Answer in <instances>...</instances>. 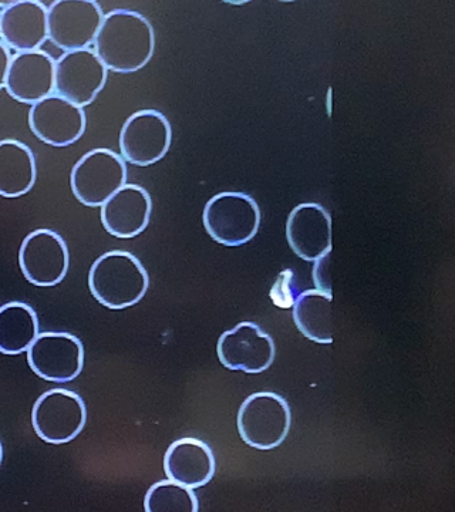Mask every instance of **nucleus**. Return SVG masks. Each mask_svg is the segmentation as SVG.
<instances>
[{
	"label": "nucleus",
	"instance_id": "obj_16",
	"mask_svg": "<svg viewBox=\"0 0 455 512\" xmlns=\"http://www.w3.org/2000/svg\"><path fill=\"white\" fill-rule=\"evenodd\" d=\"M100 208L104 229L113 237L130 239L146 231L153 212V200L141 185L126 184Z\"/></svg>",
	"mask_w": 455,
	"mask_h": 512
},
{
	"label": "nucleus",
	"instance_id": "obj_23",
	"mask_svg": "<svg viewBox=\"0 0 455 512\" xmlns=\"http://www.w3.org/2000/svg\"><path fill=\"white\" fill-rule=\"evenodd\" d=\"M269 296H271L273 305L278 308H292L298 298V286L295 284V272L292 269H285L278 275Z\"/></svg>",
	"mask_w": 455,
	"mask_h": 512
},
{
	"label": "nucleus",
	"instance_id": "obj_6",
	"mask_svg": "<svg viewBox=\"0 0 455 512\" xmlns=\"http://www.w3.org/2000/svg\"><path fill=\"white\" fill-rule=\"evenodd\" d=\"M86 423V403L72 390H49L33 406V430L46 443H70L82 433Z\"/></svg>",
	"mask_w": 455,
	"mask_h": 512
},
{
	"label": "nucleus",
	"instance_id": "obj_21",
	"mask_svg": "<svg viewBox=\"0 0 455 512\" xmlns=\"http://www.w3.org/2000/svg\"><path fill=\"white\" fill-rule=\"evenodd\" d=\"M39 319L23 302H9L0 308V353L8 356L28 352L39 335Z\"/></svg>",
	"mask_w": 455,
	"mask_h": 512
},
{
	"label": "nucleus",
	"instance_id": "obj_26",
	"mask_svg": "<svg viewBox=\"0 0 455 512\" xmlns=\"http://www.w3.org/2000/svg\"><path fill=\"white\" fill-rule=\"evenodd\" d=\"M2 461H3V447H2V443H0V464H2Z\"/></svg>",
	"mask_w": 455,
	"mask_h": 512
},
{
	"label": "nucleus",
	"instance_id": "obj_8",
	"mask_svg": "<svg viewBox=\"0 0 455 512\" xmlns=\"http://www.w3.org/2000/svg\"><path fill=\"white\" fill-rule=\"evenodd\" d=\"M103 19V10L93 0H57L47 9V35L64 52L89 49Z\"/></svg>",
	"mask_w": 455,
	"mask_h": 512
},
{
	"label": "nucleus",
	"instance_id": "obj_9",
	"mask_svg": "<svg viewBox=\"0 0 455 512\" xmlns=\"http://www.w3.org/2000/svg\"><path fill=\"white\" fill-rule=\"evenodd\" d=\"M19 266L26 281L39 288L59 285L70 266L69 248L52 229H36L23 239Z\"/></svg>",
	"mask_w": 455,
	"mask_h": 512
},
{
	"label": "nucleus",
	"instance_id": "obj_15",
	"mask_svg": "<svg viewBox=\"0 0 455 512\" xmlns=\"http://www.w3.org/2000/svg\"><path fill=\"white\" fill-rule=\"evenodd\" d=\"M56 60L42 50L18 53L10 60L5 89L13 100L39 103L55 92Z\"/></svg>",
	"mask_w": 455,
	"mask_h": 512
},
{
	"label": "nucleus",
	"instance_id": "obj_20",
	"mask_svg": "<svg viewBox=\"0 0 455 512\" xmlns=\"http://www.w3.org/2000/svg\"><path fill=\"white\" fill-rule=\"evenodd\" d=\"M333 296L310 289L293 303V322L305 338L320 345L333 343Z\"/></svg>",
	"mask_w": 455,
	"mask_h": 512
},
{
	"label": "nucleus",
	"instance_id": "obj_19",
	"mask_svg": "<svg viewBox=\"0 0 455 512\" xmlns=\"http://www.w3.org/2000/svg\"><path fill=\"white\" fill-rule=\"evenodd\" d=\"M36 178L33 151L22 141H0V197H23L35 187Z\"/></svg>",
	"mask_w": 455,
	"mask_h": 512
},
{
	"label": "nucleus",
	"instance_id": "obj_13",
	"mask_svg": "<svg viewBox=\"0 0 455 512\" xmlns=\"http://www.w3.org/2000/svg\"><path fill=\"white\" fill-rule=\"evenodd\" d=\"M86 124L84 109L57 94L30 107V130L47 146H72L83 137Z\"/></svg>",
	"mask_w": 455,
	"mask_h": 512
},
{
	"label": "nucleus",
	"instance_id": "obj_10",
	"mask_svg": "<svg viewBox=\"0 0 455 512\" xmlns=\"http://www.w3.org/2000/svg\"><path fill=\"white\" fill-rule=\"evenodd\" d=\"M219 362L234 372L264 373L275 362V340L254 322H241L219 336Z\"/></svg>",
	"mask_w": 455,
	"mask_h": 512
},
{
	"label": "nucleus",
	"instance_id": "obj_11",
	"mask_svg": "<svg viewBox=\"0 0 455 512\" xmlns=\"http://www.w3.org/2000/svg\"><path fill=\"white\" fill-rule=\"evenodd\" d=\"M26 353L30 369L46 382H73L84 367L82 340L72 333H39Z\"/></svg>",
	"mask_w": 455,
	"mask_h": 512
},
{
	"label": "nucleus",
	"instance_id": "obj_17",
	"mask_svg": "<svg viewBox=\"0 0 455 512\" xmlns=\"http://www.w3.org/2000/svg\"><path fill=\"white\" fill-rule=\"evenodd\" d=\"M3 45L18 53L35 52L49 39L47 8L36 0L10 3L0 12Z\"/></svg>",
	"mask_w": 455,
	"mask_h": 512
},
{
	"label": "nucleus",
	"instance_id": "obj_1",
	"mask_svg": "<svg viewBox=\"0 0 455 512\" xmlns=\"http://www.w3.org/2000/svg\"><path fill=\"white\" fill-rule=\"evenodd\" d=\"M155 33L146 16L128 9H116L104 16L94 40V53L107 70L136 73L153 59Z\"/></svg>",
	"mask_w": 455,
	"mask_h": 512
},
{
	"label": "nucleus",
	"instance_id": "obj_12",
	"mask_svg": "<svg viewBox=\"0 0 455 512\" xmlns=\"http://www.w3.org/2000/svg\"><path fill=\"white\" fill-rule=\"evenodd\" d=\"M107 82V69L90 49L64 52L56 60L55 92L57 96L86 107L96 100Z\"/></svg>",
	"mask_w": 455,
	"mask_h": 512
},
{
	"label": "nucleus",
	"instance_id": "obj_4",
	"mask_svg": "<svg viewBox=\"0 0 455 512\" xmlns=\"http://www.w3.org/2000/svg\"><path fill=\"white\" fill-rule=\"evenodd\" d=\"M237 426L239 436L249 447L273 450L281 446L291 431V407L278 393L251 394L239 407Z\"/></svg>",
	"mask_w": 455,
	"mask_h": 512
},
{
	"label": "nucleus",
	"instance_id": "obj_3",
	"mask_svg": "<svg viewBox=\"0 0 455 512\" xmlns=\"http://www.w3.org/2000/svg\"><path fill=\"white\" fill-rule=\"evenodd\" d=\"M261 220L258 202L238 191L219 192L202 212L205 231L224 247L248 244L258 234Z\"/></svg>",
	"mask_w": 455,
	"mask_h": 512
},
{
	"label": "nucleus",
	"instance_id": "obj_7",
	"mask_svg": "<svg viewBox=\"0 0 455 512\" xmlns=\"http://www.w3.org/2000/svg\"><path fill=\"white\" fill-rule=\"evenodd\" d=\"M173 143L170 121L158 110L137 111L120 131L121 157L137 167H148L167 156Z\"/></svg>",
	"mask_w": 455,
	"mask_h": 512
},
{
	"label": "nucleus",
	"instance_id": "obj_14",
	"mask_svg": "<svg viewBox=\"0 0 455 512\" xmlns=\"http://www.w3.org/2000/svg\"><path fill=\"white\" fill-rule=\"evenodd\" d=\"M289 247L303 261L315 262L332 252V217L318 202L293 208L286 222Z\"/></svg>",
	"mask_w": 455,
	"mask_h": 512
},
{
	"label": "nucleus",
	"instance_id": "obj_24",
	"mask_svg": "<svg viewBox=\"0 0 455 512\" xmlns=\"http://www.w3.org/2000/svg\"><path fill=\"white\" fill-rule=\"evenodd\" d=\"M332 252L322 256L318 261H315L313 266V282H315L318 291L326 293V295L333 296L332 293Z\"/></svg>",
	"mask_w": 455,
	"mask_h": 512
},
{
	"label": "nucleus",
	"instance_id": "obj_2",
	"mask_svg": "<svg viewBox=\"0 0 455 512\" xmlns=\"http://www.w3.org/2000/svg\"><path fill=\"white\" fill-rule=\"evenodd\" d=\"M150 288V276L136 255L110 251L91 265L89 289L97 302L111 311H123L141 302Z\"/></svg>",
	"mask_w": 455,
	"mask_h": 512
},
{
	"label": "nucleus",
	"instance_id": "obj_18",
	"mask_svg": "<svg viewBox=\"0 0 455 512\" xmlns=\"http://www.w3.org/2000/svg\"><path fill=\"white\" fill-rule=\"evenodd\" d=\"M217 463L211 447L200 439L185 437L174 441L164 456V471L168 480L190 487H204L215 476Z\"/></svg>",
	"mask_w": 455,
	"mask_h": 512
},
{
	"label": "nucleus",
	"instance_id": "obj_22",
	"mask_svg": "<svg viewBox=\"0 0 455 512\" xmlns=\"http://www.w3.org/2000/svg\"><path fill=\"white\" fill-rule=\"evenodd\" d=\"M146 512H198L200 503L194 490L173 480L151 485L144 498Z\"/></svg>",
	"mask_w": 455,
	"mask_h": 512
},
{
	"label": "nucleus",
	"instance_id": "obj_5",
	"mask_svg": "<svg viewBox=\"0 0 455 512\" xmlns=\"http://www.w3.org/2000/svg\"><path fill=\"white\" fill-rule=\"evenodd\" d=\"M126 161L109 148H96L74 164L70 187L83 205L99 208L127 184Z\"/></svg>",
	"mask_w": 455,
	"mask_h": 512
},
{
	"label": "nucleus",
	"instance_id": "obj_25",
	"mask_svg": "<svg viewBox=\"0 0 455 512\" xmlns=\"http://www.w3.org/2000/svg\"><path fill=\"white\" fill-rule=\"evenodd\" d=\"M10 60H12V56H10V52L8 47L0 43V90L5 87L6 77H8Z\"/></svg>",
	"mask_w": 455,
	"mask_h": 512
}]
</instances>
